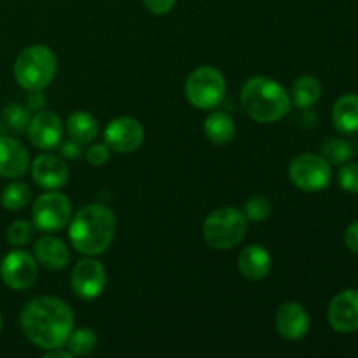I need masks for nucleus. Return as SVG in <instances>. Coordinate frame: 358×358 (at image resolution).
<instances>
[{
	"label": "nucleus",
	"mask_w": 358,
	"mask_h": 358,
	"mask_svg": "<svg viewBox=\"0 0 358 358\" xmlns=\"http://www.w3.org/2000/svg\"><path fill=\"white\" fill-rule=\"evenodd\" d=\"M66 133H69L70 140L80 143V145H87L98 136L96 117L91 115L90 112H73L66 119Z\"/></svg>",
	"instance_id": "obj_21"
},
{
	"label": "nucleus",
	"mask_w": 358,
	"mask_h": 358,
	"mask_svg": "<svg viewBox=\"0 0 358 358\" xmlns=\"http://www.w3.org/2000/svg\"><path fill=\"white\" fill-rule=\"evenodd\" d=\"M34 257L45 269L62 271L69 264L70 252L65 241L59 240L58 236L44 234L34 243Z\"/></svg>",
	"instance_id": "obj_17"
},
{
	"label": "nucleus",
	"mask_w": 358,
	"mask_h": 358,
	"mask_svg": "<svg viewBox=\"0 0 358 358\" xmlns=\"http://www.w3.org/2000/svg\"><path fill=\"white\" fill-rule=\"evenodd\" d=\"M353 145L346 140L341 138H331L322 145V154L320 156L327 161L331 166H343L348 161H352L353 157Z\"/></svg>",
	"instance_id": "obj_23"
},
{
	"label": "nucleus",
	"mask_w": 358,
	"mask_h": 358,
	"mask_svg": "<svg viewBox=\"0 0 358 358\" xmlns=\"http://www.w3.org/2000/svg\"><path fill=\"white\" fill-rule=\"evenodd\" d=\"M86 161L91 164V166H103L105 163L110 157V149L107 147V143H94V145H90L86 150Z\"/></svg>",
	"instance_id": "obj_30"
},
{
	"label": "nucleus",
	"mask_w": 358,
	"mask_h": 358,
	"mask_svg": "<svg viewBox=\"0 0 358 358\" xmlns=\"http://www.w3.org/2000/svg\"><path fill=\"white\" fill-rule=\"evenodd\" d=\"M27 107L28 110H44L45 107V96L42 93V90H34V91H28V96H27Z\"/></svg>",
	"instance_id": "obj_33"
},
{
	"label": "nucleus",
	"mask_w": 358,
	"mask_h": 358,
	"mask_svg": "<svg viewBox=\"0 0 358 358\" xmlns=\"http://www.w3.org/2000/svg\"><path fill=\"white\" fill-rule=\"evenodd\" d=\"M38 262L27 250H10L0 262V278L9 289L27 290L37 282Z\"/></svg>",
	"instance_id": "obj_9"
},
{
	"label": "nucleus",
	"mask_w": 358,
	"mask_h": 358,
	"mask_svg": "<svg viewBox=\"0 0 358 358\" xmlns=\"http://www.w3.org/2000/svg\"><path fill=\"white\" fill-rule=\"evenodd\" d=\"M30 168V156L20 140L0 135V177L20 178Z\"/></svg>",
	"instance_id": "obj_16"
},
{
	"label": "nucleus",
	"mask_w": 358,
	"mask_h": 358,
	"mask_svg": "<svg viewBox=\"0 0 358 358\" xmlns=\"http://www.w3.org/2000/svg\"><path fill=\"white\" fill-rule=\"evenodd\" d=\"M238 269L252 282L264 280L271 271V255L261 245H248L238 255Z\"/></svg>",
	"instance_id": "obj_18"
},
{
	"label": "nucleus",
	"mask_w": 358,
	"mask_h": 358,
	"mask_svg": "<svg viewBox=\"0 0 358 358\" xmlns=\"http://www.w3.org/2000/svg\"><path fill=\"white\" fill-rule=\"evenodd\" d=\"M185 96L199 110H213L226 96V79L215 66L203 65L185 80Z\"/></svg>",
	"instance_id": "obj_6"
},
{
	"label": "nucleus",
	"mask_w": 358,
	"mask_h": 358,
	"mask_svg": "<svg viewBox=\"0 0 358 358\" xmlns=\"http://www.w3.org/2000/svg\"><path fill=\"white\" fill-rule=\"evenodd\" d=\"M327 320L332 331L353 334L358 331V290L348 289L336 294L327 308Z\"/></svg>",
	"instance_id": "obj_12"
},
{
	"label": "nucleus",
	"mask_w": 358,
	"mask_h": 358,
	"mask_svg": "<svg viewBox=\"0 0 358 358\" xmlns=\"http://www.w3.org/2000/svg\"><path fill=\"white\" fill-rule=\"evenodd\" d=\"M338 182L343 191L358 194V163L343 164L338 173Z\"/></svg>",
	"instance_id": "obj_29"
},
{
	"label": "nucleus",
	"mask_w": 358,
	"mask_h": 358,
	"mask_svg": "<svg viewBox=\"0 0 358 358\" xmlns=\"http://www.w3.org/2000/svg\"><path fill=\"white\" fill-rule=\"evenodd\" d=\"M289 178L304 192H320L332 180V166L318 154H299L289 164Z\"/></svg>",
	"instance_id": "obj_8"
},
{
	"label": "nucleus",
	"mask_w": 358,
	"mask_h": 358,
	"mask_svg": "<svg viewBox=\"0 0 358 358\" xmlns=\"http://www.w3.org/2000/svg\"><path fill=\"white\" fill-rule=\"evenodd\" d=\"M332 124L341 135L358 131V94H343L332 107Z\"/></svg>",
	"instance_id": "obj_19"
},
{
	"label": "nucleus",
	"mask_w": 358,
	"mask_h": 358,
	"mask_svg": "<svg viewBox=\"0 0 358 358\" xmlns=\"http://www.w3.org/2000/svg\"><path fill=\"white\" fill-rule=\"evenodd\" d=\"M357 149H358V145H357Z\"/></svg>",
	"instance_id": "obj_38"
},
{
	"label": "nucleus",
	"mask_w": 358,
	"mask_h": 358,
	"mask_svg": "<svg viewBox=\"0 0 358 358\" xmlns=\"http://www.w3.org/2000/svg\"><path fill=\"white\" fill-rule=\"evenodd\" d=\"M24 338L38 350L63 348L73 331V311L58 297L42 296L31 299L20 317Z\"/></svg>",
	"instance_id": "obj_1"
},
{
	"label": "nucleus",
	"mask_w": 358,
	"mask_h": 358,
	"mask_svg": "<svg viewBox=\"0 0 358 358\" xmlns=\"http://www.w3.org/2000/svg\"><path fill=\"white\" fill-rule=\"evenodd\" d=\"M3 119H6V124L9 126L14 133H23L27 131L31 115L30 110L24 108L23 105L9 103L3 108Z\"/></svg>",
	"instance_id": "obj_28"
},
{
	"label": "nucleus",
	"mask_w": 358,
	"mask_h": 358,
	"mask_svg": "<svg viewBox=\"0 0 358 358\" xmlns=\"http://www.w3.org/2000/svg\"><path fill=\"white\" fill-rule=\"evenodd\" d=\"M70 283H72L73 294L79 299L93 301L103 294L107 287V273L100 261L87 255L86 259L73 266Z\"/></svg>",
	"instance_id": "obj_10"
},
{
	"label": "nucleus",
	"mask_w": 358,
	"mask_h": 358,
	"mask_svg": "<svg viewBox=\"0 0 358 358\" xmlns=\"http://www.w3.org/2000/svg\"><path fill=\"white\" fill-rule=\"evenodd\" d=\"M143 136H145V131H143L142 122L128 115L112 119L103 133L108 149L119 154L135 152L143 143Z\"/></svg>",
	"instance_id": "obj_11"
},
{
	"label": "nucleus",
	"mask_w": 358,
	"mask_h": 358,
	"mask_svg": "<svg viewBox=\"0 0 358 358\" xmlns=\"http://www.w3.org/2000/svg\"><path fill=\"white\" fill-rule=\"evenodd\" d=\"M72 219V203L63 192L48 191L35 199L31 206V222L42 233H58Z\"/></svg>",
	"instance_id": "obj_7"
},
{
	"label": "nucleus",
	"mask_w": 358,
	"mask_h": 358,
	"mask_svg": "<svg viewBox=\"0 0 358 358\" xmlns=\"http://www.w3.org/2000/svg\"><path fill=\"white\" fill-rule=\"evenodd\" d=\"M27 133L31 145L41 150H52L62 143V119L51 110H38L28 122Z\"/></svg>",
	"instance_id": "obj_13"
},
{
	"label": "nucleus",
	"mask_w": 358,
	"mask_h": 358,
	"mask_svg": "<svg viewBox=\"0 0 358 358\" xmlns=\"http://www.w3.org/2000/svg\"><path fill=\"white\" fill-rule=\"evenodd\" d=\"M276 332L287 341H299L310 331V315L297 301L283 303L276 311Z\"/></svg>",
	"instance_id": "obj_15"
},
{
	"label": "nucleus",
	"mask_w": 358,
	"mask_h": 358,
	"mask_svg": "<svg viewBox=\"0 0 358 358\" xmlns=\"http://www.w3.org/2000/svg\"><path fill=\"white\" fill-rule=\"evenodd\" d=\"M30 199L31 191L28 187V184H24V182H10L3 189L2 196H0L2 206L6 210H9V212H16V210L24 208L30 203Z\"/></svg>",
	"instance_id": "obj_24"
},
{
	"label": "nucleus",
	"mask_w": 358,
	"mask_h": 358,
	"mask_svg": "<svg viewBox=\"0 0 358 358\" xmlns=\"http://www.w3.org/2000/svg\"><path fill=\"white\" fill-rule=\"evenodd\" d=\"M243 213L252 222H264L271 215V201L266 196L255 194L245 201Z\"/></svg>",
	"instance_id": "obj_27"
},
{
	"label": "nucleus",
	"mask_w": 358,
	"mask_h": 358,
	"mask_svg": "<svg viewBox=\"0 0 358 358\" xmlns=\"http://www.w3.org/2000/svg\"><path fill=\"white\" fill-rule=\"evenodd\" d=\"M31 178L38 187L58 191L69 182V166L62 156L41 154L31 163Z\"/></svg>",
	"instance_id": "obj_14"
},
{
	"label": "nucleus",
	"mask_w": 358,
	"mask_h": 358,
	"mask_svg": "<svg viewBox=\"0 0 358 358\" xmlns=\"http://www.w3.org/2000/svg\"><path fill=\"white\" fill-rule=\"evenodd\" d=\"M147 9L152 14H157V16H164V14L171 13V9L175 7L177 0H143Z\"/></svg>",
	"instance_id": "obj_32"
},
{
	"label": "nucleus",
	"mask_w": 358,
	"mask_h": 358,
	"mask_svg": "<svg viewBox=\"0 0 358 358\" xmlns=\"http://www.w3.org/2000/svg\"><path fill=\"white\" fill-rule=\"evenodd\" d=\"M59 156L66 161H77L83 156V145L73 140H69L65 143H59Z\"/></svg>",
	"instance_id": "obj_31"
},
{
	"label": "nucleus",
	"mask_w": 358,
	"mask_h": 358,
	"mask_svg": "<svg viewBox=\"0 0 358 358\" xmlns=\"http://www.w3.org/2000/svg\"><path fill=\"white\" fill-rule=\"evenodd\" d=\"M203 129H205L206 138L215 145H227L233 142L234 135H236V124H234L233 117L222 110L212 112L205 119Z\"/></svg>",
	"instance_id": "obj_20"
},
{
	"label": "nucleus",
	"mask_w": 358,
	"mask_h": 358,
	"mask_svg": "<svg viewBox=\"0 0 358 358\" xmlns=\"http://www.w3.org/2000/svg\"><path fill=\"white\" fill-rule=\"evenodd\" d=\"M290 94H292V101L296 103V107L308 108L320 100L322 86L320 83H318L317 77L301 76L299 79H296V83H294L292 93Z\"/></svg>",
	"instance_id": "obj_22"
},
{
	"label": "nucleus",
	"mask_w": 358,
	"mask_h": 358,
	"mask_svg": "<svg viewBox=\"0 0 358 358\" xmlns=\"http://www.w3.org/2000/svg\"><path fill=\"white\" fill-rule=\"evenodd\" d=\"M248 229V219L243 210L222 206L206 217L203 224V238L215 250H231L238 247Z\"/></svg>",
	"instance_id": "obj_5"
},
{
	"label": "nucleus",
	"mask_w": 358,
	"mask_h": 358,
	"mask_svg": "<svg viewBox=\"0 0 358 358\" xmlns=\"http://www.w3.org/2000/svg\"><path fill=\"white\" fill-rule=\"evenodd\" d=\"M58 69L56 56L48 45L34 44L24 48L14 62V77L23 90H44L52 83Z\"/></svg>",
	"instance_id": "obj_4"
},
{
	"label": "nucleus",
	"mask_w": 358,
	"mask_h": 358,
	"mask_svg": "<svg viewBox=\"0 0 358 358\" xmlns=\"http://www.w3.org/2000/svg\"><path fill=\"white\" fill-rule=\"evenodd\" d=\"M357 275H358V273H357Z\"/></svg>",
	"instance_id": "obj_39"
},
{
	"label": "nucleus",
	"mask_w": 358,
	"mask_h": 358,
	"mask_svg": "<svg viewBox=\"0 0 358 358\" xmlns=\"http://www.w3.org/2000/svg\"><path fill=\"white\" fill-rule=\"evenodd\" d=\"M115 215L108 206L90 203L69 222L70 245L79 254L96 257L107 252L115 236Z\"/></svg>",
	"instance_id": "obj_2"
},
{
	"label": "nucleus",
	"mask_w": 358,
	"mask_h": 358,
	"mask_svg": "<svg viewBox=\"0 0 358 358\" xmlns=\"http://www.w3.org/2000/svg\"><path fill=\"white\" fill-rule=\"evenodd\" d=\"M240 100L248 117L261 124L280 121L290 110V94L282 84L269 77H250L241 87Z\"/></svg>",
	"instance_id": "obj_3"
},
{
	"label": "nucleus",
	"mask_w": 358,
	"mask_h": 358,
	"mask_svg": "<svg viewBox=\"0 0 358 358\" xmlns=\"http://www.w3.org/2000/svg\"><path fill=\"white\" fill-rule=\"evenodd\" d=\"M66 348L72 357H84L90 355L96 346V336L90 327H80L70 332L69 339H66Z\"/></svg>",
	"instance_id": "obj_25"
},
{
	"label": "nucleus",
	"mask_w": 358,
	"mask_h": 358,
	"mask_svg": "<svg viewBox=\"0 0 358 358\" xmlns=\"http://www.w3.org/2000/svg\"><path fill=\"white\" fill-rule=\"evenodd\" d=\"M35 229H37V227L34 226V222H28V220H14V222L7 227L6 238L13 247L21 248L34 240Z\"/></svg>",
	"instance_id": "obj_26"
},
{
	"label": "nucleus",
	"mask_w": 358,
	"mask_h": 358,
	"mask_svg": "<svg viewBox=\"0 0 358 358\" xmlns=\"http://www.w3.org/2000/svg\"><path fill=\"white\" fill-rule=\"evenodd\" d=\"M44 358H72V355L69 353V350H62V348H55L45 352Z\"/></svg>",
	"instance_id": "obj_35"
},
{
	"label": "nucleus",
	"mask_w": 358,
	"mask_h": 358,
	"mask_svg": "<svg viewBox=\"0 0 358 358\" xmlns=\"http://www.w3.org/2000/svg\"><path fill=\"white\" fill-rule=\"evenodd\" d=\"M345 245L350 252H353V254L358 255V220L346 227Z\"/></svg>",
	"instance_id": "obj_34"
},
{
	"label": "nucleus",
	"mask_w": 358,
	"mask_h": 358,
	"mask_svg": "<svg viewBox=\"0 0 358 358\" xmlns=\"http://www.w3.org/2000/svg\"><path fill=\"white\" fill-rule=\"evenodd\" d=\"M0 331H2V317H0Z\"/></svg>",
	"instance_id": "obj_36"
},
{
	"label": "nucleus",
	"mask_w": 358,
	"mask_h": 358,
	"mask_svg": "<svg viewBox=\"0 0 358 358\" xmlns=\"http://www.w3.org/2000/svg\"><path fill=\"white\" fill-rule=\"evenodd\" d=\"M2 131H3V128H2V124H0V135H2Z\"/></svg>",
	"instance_id": "obj_37"
}]
</instances>
